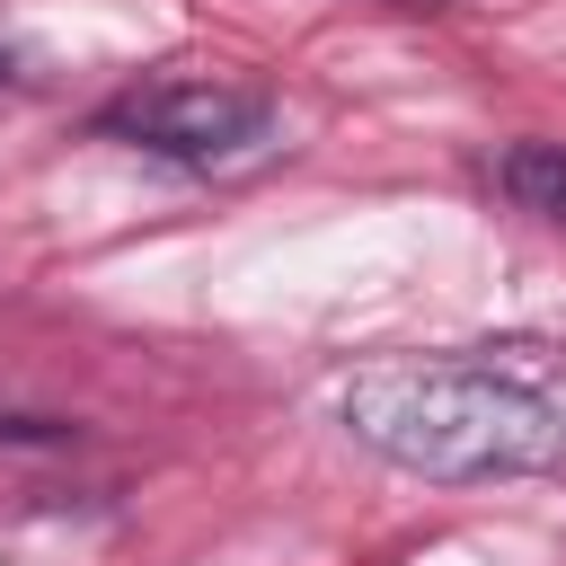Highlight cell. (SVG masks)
Segmentation results:
<instances>
[{
  "mask_svg": "<svg viewBox=\"0 0 566 566\" xmlns=\"http://www.w3.org/2000/svg\"><path fill=\"white\" fill-rule=\"evenodd\" d=\"M345 433L380 451L389 469L478 486V478H531L566 469V416L557 398L522 371L513 336L460 345V354H398L345 380L336 398Z\"/></svg>",
  "mask_w": 566,
  "mask_h": 566,
  "instance_id": "obj_1",
  "label": "cell"
},
{
  "mask_svg": "<svg viewBox=\"0 0 566 566\" xmlns=\"http://www.w3.org/2000/svg\"><path fill=\"white\" fill-rule=\"evenodd\" d=\"M88 133L133 142L150 159L212 168V159H239V150H256L274 133V97L265 88H239V80H142V88L106 97L88 115Z\"/></svg>",
  "mask_w": 566,
  "mask_h": 566,
  "instance_id": "obj_2",
  "label": "cell"
},
{
  "mask_svg": "<svg viewBox=\"0 0 566 566\" xmlns=\"http://www.w3.org/2000/svg\"><path fill=\"white\" fill-rule=\"evenodd\" d=\"M495 195L566 230V142H513L495 159Z\"/></svg>",
  "mask_w": 566,
  "mask_h": 566,
  "instance_id": "obj_3",
  "label": "cell"
},
{
  "mask_svg": "<svg viewBox=\"0 0 566 566\" xmlns=\"http://www.w3.org/2000/svg\"><path fill=\"white\" fill-rule=\"evenodd\" d=\"M9 80H27V53H18V44H0V88H9Z\"/></svg>",
  "mask_w": 566,
  "mask_h": 566,
  "instance_id": "obj_4",
  "label": "cell"
},
{
  "mask_svg": "<svg viewBox=\"0 0 566 566\" xmlns=\"http://www.w3.org/2000/svg\"><path fill=\"white\" fill-rule=\"evenodd\" d=\"M407 9H433V0H407Z\"/></svg>",
  "mask_w": 566,
  "mask_h": 566,
  "instance_id": "obj_5",
  "label": "cell"
}]
</instances>
